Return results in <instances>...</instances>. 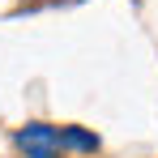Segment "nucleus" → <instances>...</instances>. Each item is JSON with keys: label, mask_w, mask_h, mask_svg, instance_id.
<instances>
[{"label": "nucleus", "mask_w": 158, "mask_h": 158, "mask_svg": "<svg viewBox=\"0 0 158 158\" xmlns=\"http://www.w3.org/2000/svg\"><path fill=\"white\" fill-rule=\"evenodd\" d=\"M98 150V137L94 132H81V128H60V150Z\"/></svg>", "instance_id": "nucleus-2"}, {"label": "nucleus", "mask_w": 158, "mask_h": 158, "mask_svg": "<svg viewBox=\"0 0 158 158\" xmlns=\"http://www.w3.org/2000/svg\"><path fill=\"white\" fill-rule=\"evenodd\" d=\"M17 150L26 158H56L60 154V128H52V124H26V128H17Z\"/></svg>", "instance_id": "nucleus-1"}]
</instances>
